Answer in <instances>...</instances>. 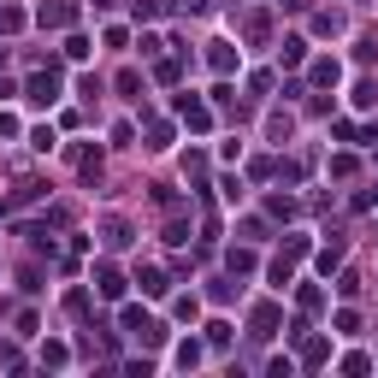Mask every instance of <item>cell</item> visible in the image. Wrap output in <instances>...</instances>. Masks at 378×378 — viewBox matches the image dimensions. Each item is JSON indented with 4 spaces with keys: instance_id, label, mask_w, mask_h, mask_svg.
Returning <instances> with one entry per match:
<instances>
[{
    "instance_id": "277c9868",
    "label": "cell",
    "mask_w": 378,
    "mask_h": 378,
    "mask_svg": "<svg viewBox=\"0 0 378 378\" xmlns=\"http://www.w3.org/2000/svg\"><path fill=\"white\" fill-rule=\"evenodd\" d=\"M172 361H177V366H195V361H201V343H195V337H189V343H177Z\"/></svg>"
},
{
    "instance_id": "ba28073f",
    "label": "cell",
    "mask_w": 378,
    "mask_h": 378,
    "mask_svg": "<svg viewBox=\"0 0 378 378\" xmlns=\"http://www.w3.org/2000/svg\"><path fill=\"white\" fill-rule=\"evenodd\" d=\"M136 284H142V296H166V278H160V272H142Z\"/></svg>"
},
{
    "instance_id": "30bf717a",
    "label": "cell",
    "mask_w": 378,
    "mask_h": 378,
    "mask_svg": "<svg viewBox=\"0 0 378 378\" xmlns=\"http://www.w3.org/2000/svg\"><path fill=\"white\" fill-rule=\"evenodd\" d=\"M36 18H42V24H71V12H65V6H42Z\"/></svg>"
},
{
    "instance_id": "4fadbf2b",
    "label": "cell",
    "mask_w": 378,
    "mask_h": 378,
    "mask_svg": "<svg viewBox=\"0 0 378 378\" xmlns=\"http://www.w3.org/2000/svg\"><path fill=\"white\" fill-rule=\"evenodd\" d=\"M95 6H113V0H95Z\"/></svg>"
},
{
    "instance_id": "5b68a950",
    "label": "cell",
    "mask_w": 378,
    "mask_h": 378,
    "mask_svg": "<svg viewBox=\"0 0 378 378\" xmlns=\"http://www.w3.org/2000/svg\"><path fill=\"white\" fill-rule=\"evenodd\" d=\"M302 54H307V42H302V36H290V42H284V54H278V59H284V65H302Z\"/></svg>"
},
{
    "instance_id": "8fae6325",
    "label": "cell",
    "mask_w": 378,
    "mask_h": 378,
    "mask_svg": "<svg viewBox=\"0 0 378 378\" xmlns=\"http://www.w3.org/2000/svg\"><path fill=\"white\" fill-rule=\"evenodd\" d=\"M65 59H89V42H83V36H65Z\"/></svg>"
},
{
    "instance_id": "6da1fadb",
    "label": "cell",
    "mask_w": 378,
    "mask_h": 378,
    "mask_svg": "<svg viewBox=\"0 0 378 378\" xmlns=\"http://www.w3.org/2000/svg\"><path fill=\"white\" fill-rule=\"evenodd\" d=\"M30 101H36V107H54L59 101V77L54 71H47V77H30Z\"/></svg>"
},
{
    "instance_id": "3957f363",
    "label": "cell",
    "mask_w": 378,
    "mask_h": 378,
    "mask_svg": "<svg viewBox=\"0 0 378 378\" xmlns=\"http://www.w3.org/2000/svg\"><path fill=\"white\" fill-rule=\"evenodd\" d=\"M337 77H343V65H337V59H320V65H313V83H320V89H331Z\"/></svg>"
},
{
    "instance_id": "8992f818",
    "label": "cell",
    "mask_w": 378,
    "mask_h": 378,
    "mask_svg": "<svg viewBox=\"0 0 378 378\" xmlns=\"http://www.w3.org/2000/svg\"><path fill=\"white\" fill-rule=\"evenodd\" d=\"M378 101V83L373 77H361V83H355V107H373Z\"/></svg>"
},
{
    "instance_id": "9c48e42d",
    "label": "cell",
    "mask_w": 378,
    "mask_h": 378,
    "mask_svg": "<svg viewBox=\"0 0 378 378\" xmlns=\"http://www.w3.org/2000/svg\"><path fill=\"white\" fill-rule=\"evenodd\" d=\"M313 30H320V36H337V30H343V18H337V12H320V18H313Z\"/></svg>"
},
{
    "instance_id": "52a82bcc",
    "label": "cell",
    "mask_w": 378,
    "mask_h": 378,
    "mask_svg": "<svg viewBox=\"0 0 378 378\" xmlns=\"http://www.w3.org/2000/svg\"><path fill=\"white\" fill-rule=\"evenodd\" d=\"M213 65H219V71H231V65H236V54H231V42H213Z\"/></svg>"
},
{
    "instance_id": "7a4b0ae2",
    "label": "cell",
    "mask_w": 378,
    "mask_h": 378,
    "mask_svg": "<svg viewBox=\"0 0 378 378\" xmlns=\"http://www.w3.org/2000/svg\"><path fill=\"white\" fill-rule=\"evenodd\" d=\"M95 290H101V296H124V278H118V266H95Z\"/></svg>"
},
{
    "instance_id": "7c38bea8",
    "label": "cell",
    "mask_w": 378,
    "mask_h": 378,
    "mask_svg": "<svg viewBox=\"0 0 378 378\" xmlns=\"http://www.w3.org/2000/svg\"><path fill=\"white\" fill-rule=\"evenodd\" d=\"M42 366H65V343H47V349H42Z\"/></svg>"
}]
</instances>
